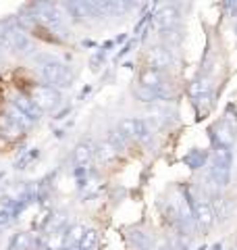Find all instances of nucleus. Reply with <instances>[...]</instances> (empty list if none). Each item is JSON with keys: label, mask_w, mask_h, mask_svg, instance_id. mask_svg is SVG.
Masks as SVG:
<instances>
[{"label": "nucleus", "mask_w": 237, "mask_h": 250, "mask_svg": "<svg viewBox=\"0 0 237 250\" xmlns=\"http://www.w3.org/2000/svg\"><path fill=\"white\" fill-rule=\"evenodd\" d=\"M40 73H42L46 83L52 85V88H67L73 82L71 69L59 61H44L42 67H40Z\"/></svg>", "instance_id": "f257e3e1"}, {"label": "nucleus", "mask_w": 237, "mask_h": 250, "mask_svg": "<svg viewBox=\"0 0 237 250\" xmlns=\"http://www.w3.org/2000/svg\"><path fill=\"white\" fill-rule=\"evenodd\" d=\"M117 131L125 140H144L150 131V125L146 119H138V117H123L117 125Z\"/></svg>", "instance_id": "7ed1b4c3"}, {"label": "nucleus", "mask_w": 237, "mask_h": 250, "mask_svg": "<svg viewBox=\"0 0 237 250\" xmlns=\"http://www.w3.org/2000/svg\"><path fill=\"white\" fill-rule=\"evenodd\" d=\"M235 127H231L225 119H218L215 125H212V136L218 142V146L223 148H231V144L235 142Z\"/></svg>", "instance_id": "423d86ee"}, {"label": "nucleus", "mask_w": 237, "mask_h": 250, "mask_svg": "<svg viewBox=\"0 0 237 250\" xmlns=\"http://www.w3.org/2000/svg\"><path fill=\"white\" fill-rule=\"evenodd\" d=\"M96 152L102 161H113L115 156L118 154V148L113 144V142H108V140H104V142H100L98 148H96Z\"/></svg>", "instance_id": "ddd939ff"}, {"label": "nucleus", "mask_w": 237, "mask_h": 250, "mask_svg": "<svg viewBox=\"0 0 237 250\" xmlns=\"http://www.w3.org/2000/svg\"><path fill=\"white\" fill-rule=\"evenodd\" d=\"M158 250H171L167 244H160V246H158Z\"/></svg>", "instance_id": "f3484780"}, {"label": "nucleus", "mask_w": 237, "mask_h": 250, "mask_svg": "<svg viewBox=\"0 0 237 250\" xmlns=\"http://www.w3.org/2000/svg\"><path fill=\"white\" fill-rule=\"evenodd\" d=\"M179 11L175 9V6H164V9H160L158 11V15H156V23L160 25L162 29H171V27H177L179 25Z\"/></svg>", "instance_id": "1a4fd4ad"}, {"label": "nucleus", "mask_w": 237, "mask_h": 250, "mask_svg": "<svg viewBox=\"0 0 237 250\" xmlns=\"http://www.w3.org/2000/svg\"><path fill=\"white\" fill-rule=\"evenodd\" d=\"M194 217H196V221L202 225V228H210L212 223H215V217L217 213L212 210V207L208 205V202H202V200H198L196 205H194Z\"/></svg>", "instance_id": "6e6552de"}, {"label": "nucleus", "mask_w": 237, "mask_h": 250, "mask_svg": "<svg viewBox=\"0 0 237 250\" xmlns=\"http://www.w3.org/2000/svg\"><path fill=\"white\" fill-rule=\"evenodd\" d=\"M139 85L164 94L162 92V88H164V75H162V71H160V69H154V67H146L144 71L139 73Z\"/></svg>", "instance_id": "39448f33"}, {"label": "nucleus", "mask_w": 237, "mask_h": 250, "mask_svg": "<svg viewBox=\"0 0 237 250\" xmlns=\"http://www.w3.org/2000/svg\"><path fill=\"white\" fill-rule=\"evenodd\" d=\"M29 244H31L29 233H19V236L15 238V242H13L11 250H27V248H29Z\"/></svg>", "instance_id": "dca6fc26"}, {"label": "nucleus", "mask_w": 237, "mask_h": 250, "mask_svg": "<svg viewBox=\"0 0 237 250\" xmlns=\"http://www.w3.org/2000/svg\"><path fill=\"white\" fill-rule=\"evenodd\" d=\"M94 154H96V150H94V146L90 142H79L73 150V161L77 167H88L94 159Z\"/></svg>", "instance_id": "9d476101"}, {"label": "nucleus", "mask_w": 237, "mask_h": 250, "mask_svg": "<svg viewBox=\"0 0 237 250\" xmlns=\"http://www.w3.org/2000/svg\"><path fill=\"white\" fill-rule=\"evenodd\" d=\"M29 98L34 100V104L40 108V111H50L60 103V94L57 88H52L48 83H40L34 85L29 90Z\"/></svg>", "instance_id": "f03ea898"}, {"label": "nucleus", "mask_w": 237, "mask_h": 250, "mask_svg": "<svg viewBox=\"0 0 237 250\" xmlns=\"http://www.w3.org/2000/svg\"><path fill=\"white\" fill-rule=\"evenodd\" d=\"M98 246V231L96 229H88L81 242L77 244V250H94Z\"/></svg>", "instance_id": "4468645a"}, {"label": "nucleus", "mask_w": 237, "mask_h": 250, "mask_svg": "<svg viewBox=\"0 0 237 250\" xmlns=\"http://www.w3.org/2000/svg\"><path fill=\"white\" fill-rule=\"evenodd\" d=\"M85 231H88V229H85L81 223H73V225H71V228L65 231L67 244H71V246H75V248H77V244H79V242H81V238L85 236Z\"/></svg>", "instance_id": "f8f14e48"}, {"label": "nucleus", "mask_w": 237, "mask_h": 250, "mask_svg": "<svg viewBox=\"0 0 237 250\" xmlns=\"http://www.w3.org/2000/svg\"><path fill=\"white\" fill-rule=\"evenodd\" d=\"M160 38H162V42H164V46H175V44H179L181 42V34H179V29L177 27H171V29H162V34H160Z\"/></svg>", "instance_id": "2eb2a0df"}, {"label": "nucleus", "mask_w": 237, "mask_h": 250, "mask_svg": "<svg viewBox=\"0 0 237 250\" xmlns=\"http://www.w3.org/2000/svg\"><path fill=\"white\" fill-rule=\"evenodd\" d=\"M175 59H173V50L169 46H154V48L148 50V67H154V69H167L171 67Z\"/></svg>", "instance_id": "20e7f679"}, {"label": "nucleus", "mask_w": 237, "mask_h": 250, "mask_svg": "<svg viewBox=\"0 0 237 250\" xmlns=\"http://www.w3.org/2000/svg\"><path fill=\"white\" fill-rule=\"evenodd\" d=\"M11 104L17 106L19 111H21L23 115H27L31 121H38V119H40V113H42V111H40V108L34 104V100H31L27 94H23V92L15 94V96L11 98Z\"/></svg>", "instance_id": "0eeeda50"}, {"label": "nucleus", "mask_w": 237, "mask_h": 250, "mask_svg": "<svg viewBox=\"0 0 237 250\" xmlns=\"http://www.w3.org/2000/svg\"><path fill=\"white\" fill-rule=\"evenodd\" d=\"M21 131H23V127L13 119L11 115L0 113V134L6 136V138H17Z\"/></svg>", "instance_id": "9b49d317"}]
</instances>
